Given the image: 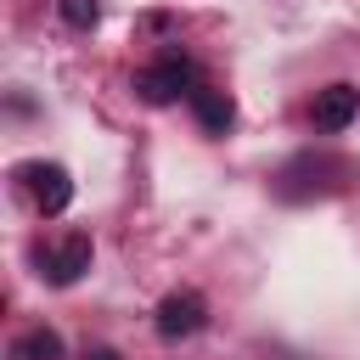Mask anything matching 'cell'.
Returning a JSON list of instances; mask_svg holds the SVG:
<instances>
[{
	"label": "cell",
	"mask_w": 360,
	"mask_h": 360,
	"mask_svg": "<svg viewBox=\"0 0 360 360\" xmlns=\"http://www.w3.org/2000/svg\"><path fill=\"white\" fill-rule=\"evenodd\" d=\"M90 259H96L90 236H84V231H73V236H62L56 248H45V253H39V276H45L51 287H73V281L90 270Z\"/></svg>",
	"instance_id": "4"
},
{
	"label": "cell",
	"mask_w": 360,
	"mask_h": 360,
	"mask_svg": "<svg viewBox=\"0 0 360 360\" xmlns=\"http://www.w3.org/2000/svg\"><path fill=\"white\" fill-rule=\"evenodd\" d=\"M309 118H315V129H321V135L349 129V124L360 118V90H354V84H326V90H315Z\"/></svg>",
	"instance_id": "5"
},
{
	"label": "cell",
	"mask_w": 360,
	"mask_h": 360,
	"mask_svg": "<svg viewBox=\"0 0 360 360\" xmlns=\"http://www.w3.org/2000/svg\"><path fill=\"white\" fill-rule=\"evenodd\" d=\"M56 11H62V22L79 28V34H90V28L101 22V0H56Z\"/></svg>",
	"instance_id": "8"
},
{
	"label": "cell",
	"mask_w": 360,
	"mask_h": 360,
	"mask_svg": "<svg viewBox=\"0 0 360 360\" xmlns=\"http://www.w3.org/2000/svg\"><path fill=\"white\" fill-rule=\"evenodd\" d=\"M84 360H124V354H118V349H90Z\"/></svg>",
	"instance_id": "9"
},
{
	"label": "cell",
	"mask_w": 360,
	"mask_h": 360,
	"mask_svg": "<svg viewBox=\"0 0 360 360\" xmlns=\"http://www.w3.org/2000/svg\"><path fill=\"white\" fill-rule=\"evenodd\" d=\"M11 360H62V338H56L51 326H34V332H22V338H17Z\"/></svg>",
	"instance_id": "7"
},
{
	"label": "cell",
	"mask_w": 360,
	"mask_h": 360,
	"mask_svg": "<svg viewBox=\"0 0 360 360\" xmlns=\"http://www.w3.org/2000/svg\"><path fill=\"white\" fill-rule=\"evenodd\" d=\"M197 90V73H191V56L186 51H163L158 62H146L135 73V96L146 107H169L174 96H191Z\"/></svg>",
	"instance_id": "1"
},
{
	"label": "cell",
	"mask_w": 360,
	"mask_h": 360,
	"mask_svg": "<svg viewBox=\"0 0 360 360\" xmlns=\"http://www.w3.org/2000/svg\"><path fill=\"white\" fill-rule=\"evenodd\" d=\"M152 326H158V338H163V343H180V338L202 332V326H208V304H202V292H191V287L169 292V298L158 304Z\"/></svg>",
	"instance_id": "2"
},
{
	"label": "cell",
	"mask_w": 360,
	"mask_h": 360,
	"mask_svg": "<svg viewBox=\"0 0 360 360\" xmlns=\"http://www.w3.org/2000/svg\"><path fill=\"white\" fill-rule=\"evenodd\" d=\"M17 180L34 191V208H39L45 219H56V214L73 202V174H68L62 163H22Z\"/></svg>",
	"instance_id": "3"
},
{
	"label": "cell",
	"mask_w": 360,
	"mask_h": 360,
	"mask_svg": "<svg viewBox=\"0 0 360 360\" xmlns=\"http://www.w3.org/2000/svg\"><path fill=\"white\" fill-rule=\"evenodd\" d=\"M186 101H191V118H197V124H202L208 135H225V129L236 124V101H231V96L219 90V84H197V90H191Z\"/></svg>",
	"instance_id": "6"
}]
</instances>
